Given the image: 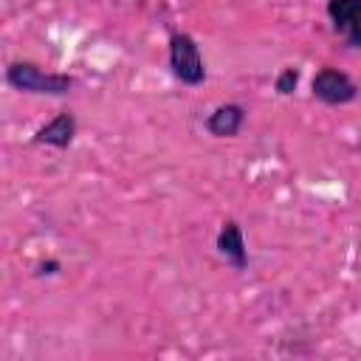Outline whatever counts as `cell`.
Segmentation results:
<instances>
[{"instance_id": "cell-6", "label": "cell", "mask_w": 361, "mask_h": 361, "mask_svg": "<svg viewBox=\"0 0 361 361\" xmlns=\"http://www.w3.org/2000/svg\"><path fill=\"white\" fill-rule=\"evenodd\" d=\"M73 135H76V116L71 110H62L56 113L51 121H45L37 133H34V144H45V147H54V149H68L73 144Z\"/></svg>"}, {"instance_id": "cell-7", "label": "cell", "mask_w": 361, "mask_h": 361, "mask_svg": "<svg viewBox=\"0 0 361 361\" xmlns=\"http://www.w3.org/2000/svg\"><path fill=\"white\" fill-rule=\"evenodd\" d=\"M243 124H245V107L237 104V102L217 104V107L206 116V121H203L206 133L214 135V138H234V135L243 130Z\"/></svg>"}, {"instance_id": "cell-5", "label": "cell", "mask_w": 361, "mask_h": 361, "mask_svg": "<svg viewBox=\"0 0 361 361\" xmlns=\"http://www.w3.org/2000/svg\"><path fill=\"white\" fill-rule=\"evenodd\" d=\"M217 254L234 268V271H245L248 268V248H245V237L237 220H226L217 231Z\"/></svg>"}, {"instance_id": "cell-2", "label": "cell", "mask_w": 361, "mask_h": 361, "mask_svg": "<svg viewBox=\"0 0 361 361\" xmlns=\"http://www.w3.org/2000/svg\"><path fill=\"white\" fill-rule=\"evenodd\" d=\"M169 71L183 85H200L206 79V65L200 56V45L192 34L172 31L169 34Z\"/></svg>"}, {"instance_id": "cell-8", "label": "cell", "mask_w": 361, "mask_h": 361, "mask_svg": "<svg viewBox=\"0 0 361 361\" xmlns=\"http://www.w3.org/2000/svg\"><path fill=\"white\" fill-rule=\"evenodd\" d=\"M296 85H299V68H282L276 82H274V90L279 96H290L296 90Z\"/></svg>"}, {"instance_id": "cell-9", "label": "cell", "mask_w": 361, "mask_h": 361, "mask_svg": "<svg viewBox=\"0 0 361 361\" xmlns=\"http://www.w3.org/2000/svg\"><path fill=\"white\" fill-rule=\"evenodd\" d=\"M59 268H62L59 259H45L37 265V276H54V274H59Z\"/></svg>"}, {"instance_id": "cell-3", "label": "cell", "mask_w": 361, "mask_h": 361, "mask_svg": "<svg viewBox=\"0 0 361 361\" xmlns=\"http://www.w3.org/2000/svg\"><path fill=\"white\" fill-rule=\"evenodd\" d=\"M310 90H313V99H319L322 104H330V107H341V104H350L358 99V85L353 82L350 73H344L338 68L316 71Z\"/></svg>"}, {"instance_id": "cell-4", "label": "cell", "mask_w": 361, "mask_h": 361, "mask_svg": "<svg viewBox=\"0 0 361 361\" xmlns=\"http://www.w3.org/2000/svg\"><path fill=\"white\" fill-rule=\"evenodd\" d=\"M330 25L344 37L350 48H361V0H327L324 6Z\"/></svg>"}, {"instance_id": "cell-1", "label": "cell", "mask_w": 361, "mask_h": 361, "mask_svg": "<svg viewBox=\"0 0 361 361\" xmlns=\"http://www.w3.org/2000/svg\"><path fill=\"white\" fill-rule=\"evenodd\" d=\"M6 82L23 93H42V96H65L76 85L71 73H45L34 62H11L6 68Z\"/></svg>"}]
</instances>
